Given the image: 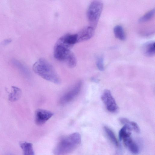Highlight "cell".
Here are the masks:
<instances>
[{"instance_id": "1", "label": "cell", "mask_w": 155, "mask_h": 155, "mask_svg": "<svg viewBox=\"0 0 155 155\" xmlns=\"http://www.w3.org/2000/svg\"><path fill=\"white\" fill-rule=\"evenodd\" d=\"M81 141L80 134L74 133L61 138L53 150L54 155H68L79 146Z\"/></svg>"}, {"instance_id": "2", "label": "cell", "mask_w": 155, "mask_h": 155, "mask_svg": "<svg viewBox=\"0 0 155 155\" xmlns=\"http://www.w3.org/2000/svg\"><path fill=\"white\" fill-rule=\"evenodd\" d=\"M32 68L36 74L44 79L56 84L60 83V78L54 68L45 59H38L34 64Z\"/></svg>"}, {"instance_id": "3", "label": "cell", "mask_w": 155, "mask_h": 155, "mask_svg": "<svg viewBox=\"0 0 155 155\" xmlns=\"http://www.w3.org/2000/svg\"><path fill=\"white\" fill-rule=\"evenodd\" d=\"M54 55L56 59L64 62L70 68H73L76 65V58L69 48L56 44L54 48Z\"/></svg>"}, {"instance_id": "4", "label": "cell", "mask_w": 155, "mask_h": 155, "mask_svg": "<svg viewBox=\"0 0 155 155\" xmlns=\"http://www.w3.org/2000/svg\"><path fill=\"white\" fill-rule=\"evenodd\" d=\"M103 7V4L100 0L92 1L88 7L87 17L91 26L95 28L97 25Z\"/></svg>"}, {"instance_id": "5", "label": "cell", "mask_w": 155, "mask_h": 155, "mask_svg": "<svg viewBox=\"0 0 155 155\" xmlns=\"http://www.w3.org/2000/svg\"><path fill=\"white\" fill-rule=\"evenodd\" d=\"M82 85V82L80 81L76 83L61 96L59 100V104L61 105H65L73 100L80 93Z\"/></svg>"}, {"instance_id": "6", "label": "cell", "mask_w": 155, "mask_h": 155, "mask_svg": "<svg viewBox=\"0 0 155 155\" xmlns=\"http://www.w3.org/2000/svg\"><path fill=\"white\" fill-rule=\"evenodd\" d=\"M101 98L108 111L113 113L117 111L118 107L110 90H104L102 94Z\"/></svg>"}, {"instance_id": "7", "label": "cell", "mask_w": 155, "mask_h": 155, "mask_svg": "<svg viewBox=\"0 0 155 155\" xmlns=\"http://www.w3.org/2000/svg\"><path fill=\"white\" fill-rule=\"evenodd\" d=\"M51 111L42 109H38L35 112V120L38 125L41 126L44 124L53 115Z\"/></svg>"}, {"instance_id": "8", "label": "cell", "mask_w": 155, "mask_h": 155, "mask_svg": "<svg viewBox=\"0 0 155 155\" xmlns=\"http://www.w3.org/2000/svg\"><path fill=\"white\" fill-rule=\"evenodd\" d=\"M77 43L76 34H68L60 38L56 44L70 49L71 47Z\"/></svg>"}, {"instance_id": "9", "label": "cell", "mask_w": 155, "mask_h": 155, "mask_svg": "<svg viewBox=\"0 0 155 155\" xmlns=\"http://www.w3.org/2000/svg\"><path fill=\"white\" fill-rule=\"evenodd\" d=\"M95 28L89 26H86L76 33L78 43L87 41L94 35Z\"/></svg>"}, {"instance_id": "10", "label": "cell", "mask_w": 155, "mask_h": 155, "mask_svg": "<svg viewBox=\"0 0 155 155\" xmlns=\"http://www.w3.org/2000/svg\"><path fill=\"white\" fill-rule=\"evenodd\" d=\"M122 140L125 147L131 153L134 154H137L139 153V148L131 136L127 137Z\"/></svg>"}, {"instance_id": "11", "label": "cell", "mask_w": 155, "mask_h": 155, "mask_svg": "<svg viewBox=\"0 0 155 155\" xmlns=\"http://www.w3.org/2000/svg\"><path fill=\"white\" fill-rule=\"evenodd\" d=\"M142 51L143 54L148 57H152L155 54V42L151 41L144 44L142 47Z\"/></svg>"}, {"instance_id": "12", "label": "cell", "mask_w": 155, "mask_h": 155, "mask_svg": "<svg viewBox=\"0 0 155 155\" xmlns=\"http://www.w3.org/2000/svg\"><path fill=\"white\" fill-rule=\"evenodd\" d=\"M12 64L24 76L26 77H29L30 72L27 68L19 61L13 59L11 61Z\"/></svg>"}, {"instance_id": "13", "label": "cell", "mask_w": 155, "mask_h": 155, "mask_svg": "<svg viewBox=\"0 0 155 155\" xmlns=\"http://www.w3.org/2000/svg\"><path fill=\"white\" fill-rule=\"evenodd\" d=\"M12 91L8 96V99L10 102H13L18 101L21 98L22 91L19 88L15 86H12Z\"/></svg>"}, {"instance_id": "14", "label": "cell", "mask_w": 155, "mask_h": 155, "mask_svg": "<svg viewBox=\"0 0 155 155\" xmlns=\"http://www.w3.org/2000/svg\"><path fill=\"white\" fill-rule=\"evenodd\" d=\"M20 146L23 150V155H35L31 143L22 142L20 143Z\"/></svg>"}, {"instance_id": "15", "label": "cell", "mask_w": 155, "mask_h": 155, "mask_svg": "<svg viewBox=\"0 0 155 155\" xmlns=\"http://www.w3.org/2000/svg\"><path fill=\"white\" fill-rule=\"evenodd\" d=\"M132 130L129 126L126 124L124 125L119 132V137L120 140L124 138L131 136Z\"/></svg>"}, {"instance_id": "16", "label": "cell", "mask_w": 155, "mask_h": 155, "mask_svg": "<svg viewBox=\"0 0 155 155\" xmlns=\"http://www.w3.org/2000/svg\"><path fill=\"white\" fill-rule=\"evenodd\" d=\"M113 31L116 38L121 41H124L125 40V34L124 29L121 26L116 25L114 28Z\"/></svg>"}, {"instance_id": "17", "label": "cell", "mask_w": 155, "mask_h": 155, "mask_svg": "<svg viewBox=\"0 0 155 155\" xmlns=\"http://www.w3.org/2000/svg\"><path fill=\"white\" fill-rule=\"evenodd\" d=\"M104 129L107 137L112 143L115 146L117 147L118 146V141L113 131L107 126H104Z\"/></svg>"}, {"instance_id": "18", "label": "cell", "mask_w": 155, "mask_h": 155, "mask_svg": "<svg viewBox=\"0 0 155 155\" xmlns=\"http://www.w3.org/2000/svg\"><path fill=\"white\" fill-rule=\"evenodd\" d=\"M155 9L153 8L141 17L139 20V22L143 23L150 20L154 16Z\"/></svg>"}, {"instance_id": "19", "label": "cell", "mask_w": 155, "mask_h": 155, "mask_svg": "<svg viewBox=\"0 0 155 155\" xmlns=\"http://www.w3.org/2000/svg\"><path fill=\"white\" fill-rule=\"evenodd\" d=\"M96 64L99 70L101 71L104 70V58L102 56H97L96 58Z\"/></svg>"}, {"instance_id": "20", "label": "cell", "mask_w": 155, "mask_h": 155, "mask_svg": "<svg viewBox=\"0 0 155 155\" xmlns=\"http://www.w3.org/2000/svg\"><path fill=\"white\" fill-rule=\"evenodd\" d=\"M126 124L129 126L132 130H133L137 133H139L140 132V128L136 122L134 121H130L129 120Z\"/></svg>"}, {"instance_id": "21", "label": "cell", "mask_w": 155, "mask_h": 155, "mask_svg": "<svg viewBox=\"0 0 155 155\" xmlns=\"http://www.w3.org/2000/svg\"><path fill=\"white\" fill-rule=\"evenodd\" d=\"M119 120L121 124L125 125L127 123L129 120L125 118H120L119 119Z\"/></svg>"}, {"instance_id": "22", "label": "cell", "mask_w": 155, "mask_h": 155, "mask_svg": "<svg viewBox=\"0 0 155 155\" xmlns=\"http://www.w3.org/2000/svg\"><path fill=\"white\" fill-rule=\"evenodd\" d=\"M12 41V40L11 39H7L4 40L2 43L3 45H6L10 43Z\"/></svg>"}]
</instances>
